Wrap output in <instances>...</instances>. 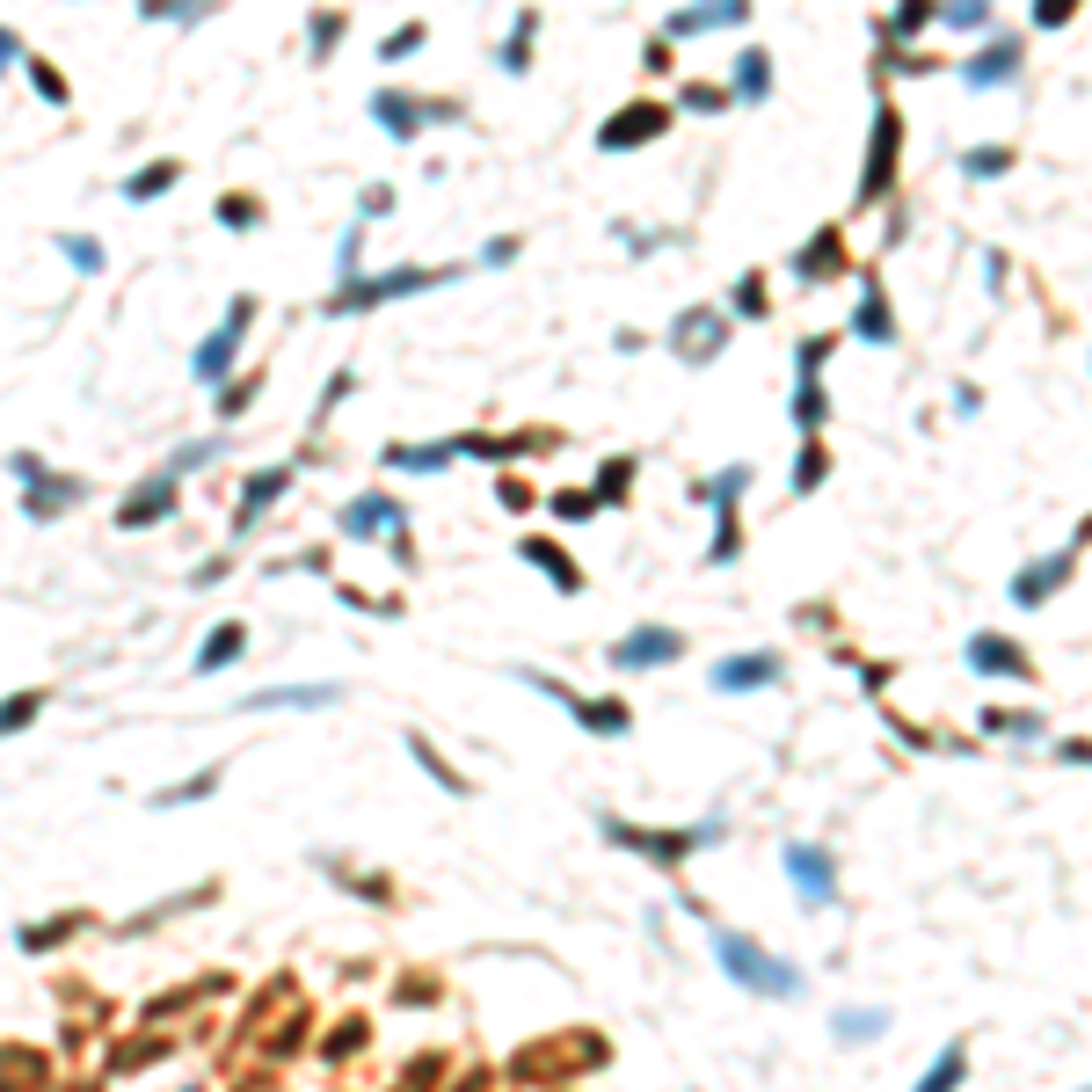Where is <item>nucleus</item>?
I'll return each instance as SVG.
<instances>
[{
	"instance_id": "23",
	"label": "nucleus",
	"mask_w": 1092,
	"mask_h": 1092,
	"mask_svg": "<svg viewBox=\"0 0 1092 1092\" xmlns=\"http://www.w3.org/2000/svg\"><path fill=\"white\" fill-rule=\"evenodd\" d=\"M736 96H743V103H765V51H743V59H736Z\"/></svg>"
},
{
	"instance_id": "27",
	"label": "nucleus",
	"mask_w": 1092,
	"mask_h": 1092,
	"mask_svg": "<svg viewBox=\"0 0 1092 1092\" xmlns=\"http://www.w3.org/2000/svg\"><path fill=\"white\" fill-rule=\"evenodd\" d=\"M167 183H176V167H167V160H153V167H139V176L124 183V197H160Z\"/></svg>"
},
{
	"instance_id": "14",
	"label": "nucleus",
	"mask_w": 1092,
	"mask_h": 1092,
	"mask_svg": "<svg viewBox=\"0 0 1092 1092\" xmlns=\"http://www.w3.org/2000/svg\"><path fill=\"white\" fill-rule=\"evenodd\" d=\"M343 685H285V692H248L240 707H335Z\"/></svg>"
},
{
	"instance_id": "28",
	"label": "nucleus",
	"mask_w": 1092,
	"mask_h": 1092,
	"mask_svg": "<svg viewBox=\"0 0 1092 1092\" xmlns=\"http://www.w3.org/2000/svg\"><path fill=\"white\" fill-rule=\"evenodd\" d=\"M37 707H44V692H15V700H0V736L23 728V721H37Z\"/></svg>"
},
{
	"instance_id": "37",
	"label": "nucleus",
	"mask_w": 1092,
	"mask_h": 1092,
	"mask_svg": "<svg viewBox=\"0 0 1092 1092\" xmlns=\"http://www.w3.org/2000/svg\"><path fill=\"white\" fill-rule=\"evenodd\" d=\"M415 44H423V30L408 23V30H393V37H386V59H401V51H415Z\"/></svg>"
},
{
	"instance_id": "41",
	"label": "nucleus",
	"mask_w": 1092,
	"mask_h": 1092,
	"mask_svg": "<svg viewBox=\"0 0 1092 1092\" xmlns=\"http://www.w3.org/2000/svg\"><path fill=\"white\" fill-rule=\"evenodd\" d=\"M8 59H15V37H8V30H0V66H8Z\"/></svg>"
},
{
	"instance_id": "36",
	"label": "nucleus",
	"mask_w": 1092,
	"mask_h": 1092,
	"mask_svg": "<svg viewBox=\"0 0 1092 1092\" xmlns=\"http://www.w3.org/2000/svg\"><path fill=\"white\" fill-rule=\"evenodd\" d=\"M219 219H226V226H256V204H240V197H226V204H219Z\"/></svg>"
},
{
	"instance_id": "20",
	"label": "nucleus",
	"mask_w": 1092,
	"mask_h": 1092,
	"mask_svg": "<svg viewBox=\"0 0 1092 1092\" xmlns=\"http://www.w3.org/2000/svg\"><path fill=\"white\" fill-rule=\"evenodd\" d=\"M59 502H80V481H30V518H51L59 511Z\"/></svg>"
},
{
	"instance_id": "19",
	"label": "nucleus",
	"mask_w": 1092,
	"mask_h": 1092,
	"mask_svg": "<svg viewBox=\"0 0 1092 1092\" xmlns=\"http://www.w3.org/2000/svg\"><path fill=\"white\" fill-rule=\"evenodd\" d=\"M285 481H292V474H285V466H277V474H263V481H256V488H248V495H240V532H248V525H256V518H263V511H270V502H277V495H285Z\"/></svg>"
},
{
	"instance_id": "22",
	"label": "nucleus",
	"mask_w": 1092,
	"mask_h": 1092,
	"mask_svg": "<svg viewBox=\"0 0 1092 1092\" xmlns=\"http://www.w3.org/2000/svg\"><path fill=\"white\" fill-rule=\"evenodd\" d=\"M823 270H837V233H816V248L794 256V277H823Z\"/></svg>"
},
{
	"instance_id": "33",
	"label": "nucleus",
	"mask_w": 1092,
	"mask_h": 1092,
	"mask_svg": "<svg viewBox=\"0 0 1092 1092\" xmlns=\"http://www.w3.org/2000/svg\"><path fill=\"white\" fill-rule=\"evenodd\" d=\"M66 256H73L80 270H103V248H96V240H66Z\"/></svg>"
},
{
	"instance_id": "3",
	"label": "nucleus",
	"mask_w": 1092,
	"mask_h": 1092,
	"mask_svg": "<svg viewBox=\"0 0 1092 1092\" xmlns=\"http://www.w3.org/2000/svg\"><path fill=\"white\" fill-rule=\"evenodd\" d=\"M248 313H256V306H248V299H233L226 328H212L204 343H197V379H204V386H219V379L233 372V350H240V328H248Z\"/></svg>"
},
{
	"instance_id": "16",
	"label": "nucleus",
	"mask_w": 1092,
	"mask_h": 1092,
	"mask_svg": "<svg viewBox=\"0 0 1092 1092\" xmlns=\"http://www.w3.org/2000/svg\"><path fill=\"white\" fill-rule=\"evenodd\" d=\"M969 663H976V670H1005V678H1027V663L1013 655V641H997V634H976V641H969Z\"/></svg>"
},
{
	"instance_id": "4",
	"label": "nucleus",
	"mask_w": 1092,
	"mask_h": 1092,
	"mask_svg": "<svg viewBox=\"0 0 1092 1092\" xmlns=\"http://www.w3.org/2000/svg\"><path fill=\"white\" fill-rule=\"evenodd\" d=\"M605 830L619 837V845H634V853H655V860H685L692 845L721 837V816H707V823H700V830H685V837H648V830H627V823H612V816H605Z\"/></svg>"
},
{
	"instance_id": "32",
	"label": "nucleus",
	"mask_w": 1092,
	"mask_h": 1092,
	"mask_svg": "<svg viewBox=\"0 0 1092 1092\" xmlns=\"http://www.w3.org/2000/svg\"><path fill=\"white\" fill-rule=\"evenodd\" d=\"M794 423H801V430H823V393H816V386L794 393Z\"/></svg>"
},
{
	"instance_id": "1",
	"label": "nucleus",
	"mask_w": 1092,
	"mask_h": 1092,
	"mask_svg": "<svg viewBox=\"0 0 1092 1092\" xmlns=\"http://www.w3.org/2000/svg\"><path fill=\"white\" fill-rule=\"evenodd\" d=\"M714 962L736 976V983H750V990H765V997H794L801 990V976L787 969V962H773V954H758L743 933H714Z\"/></svg>"
},
{
	"instance_id": "5",
	"label": "nucleus",
	"mask_w": 1092,
	"mask_h": 1092,
	"mask_svg": "<svg viewBox=\"0 0 1092 1092\" xmlns=\"http://www.w3.org/2000/svg\"><path fill=\"white\" fill-rule=\"evenodd\" d=\"M663 124H670V110H663V103H634V110H619V117L598 131V146H605V153H619V146H641V139H655Z\"/></svg>"
},
{
	"instance_id": "39",
	"label": "nucleus",
	"mask_w": 1092,
	"mask_h": 1092,
	"mask_svg": "<svg viewBox=\"0 0 1092 1092\" xmlns=\"http://www.w3.org/2000/svg\"><path fill=\"white\" fill-rule=\"evenodd\" d=\"M685 103H692V110H721L728 96H721V88H707V80H700V88H685Z\"/></svg>"
},
{
	"instance_id": "29",
	"label": "nucleus",
	"mask_w": 1092,
	"mask_h": 1092,
	"mask_svg": "<svg viewBox=\"0 0 1092 1092\" xmlns=\"http://www.w3.org/2000/svg\"><path fill=\"white\" fill-rule=\"evenodd\" d=\"M962 1085V1049H947L933 1070H926V1085H917V1092H954Z\"/></svg>"
},
{
	"instance_id": "31",
	"label": "nucleus",
	"mask_w": 1092,
	"mask_h": 1092,
	"mask_svg": "<svg viewBox=\"0 0 1092 1092\" xmlns=\"http://www.w3.org/2000/svg\"><path fill=\"white\" fill-rule=\"evenodd\" d=\"M823 357H830V335H808V343H801V386H816V372H823Z\"/></svg>"
},
{
	"instance_id": "26",
	"label": "nucleus",
	"mask_w": 1092,
	"mask_h": 1092,
	"mask_svg": "<svg viewBox=\"0 0 1092 1092\" xmlns=\"http://www.w3.org/2000/svg\"><path fill=\"white\" fill-rule=\"evenodd\" d=\"M525 561H539V568H547V575L561 582V591H575V568H568V561H561V554H554L547 539H525Z\"/></svg>"
},
{
	"instance_id": "24",
	"label": "nucleus",
	"mask_w": 1092,
	"mask_h": 1092,
	"mask_svg": "<svg viewBox=\"0 0 1092 1092\" xmlns=\"http://www.w3.org/2000/svg\"><path fill=\"white\" fill-rule=\"evenodd\" d=\"M372 110H379V117H386V131H393V139H415V117H423V110H415V103H408V96H379V103H372Z\"/></svg>"
},
{
	"instance_id": "8",
	"label": "nucleus",
	"mask_w": 1092,
	"mask_h": 1092,
	"mask_svg": "<svg viewBox=\"0 0 1092 1092\" xmlns=\"http://www.w3.org/2000/svg\"><path fill=\"white\" fill-rule=\"evenodd\" d=\"M721 335H728V328H721V313H685L678 328H670V343H678V357H685V365H707V357L721 350Z\"/></svg>"
},
{
	"instance_id": "35",
	"label": "nucleus",
	"mask_w": 1092,
	"mask_h": 1092,
	"mask_svg": "<svg viewBox=\"0 0 1092 1092\" xmlns=\"http://www.w3.org/2000/svg\"><path fill=\"white\" fill-rule=\"evenodd\" d=\"M1034 23H1042V30H1056V23H1070V0H1042V8H1034Z\"/></svg>"
},
{
	"instance_id": "30",
	"label": "nucleus",
	"mask_w": 1092,
	"mask_h": 1092,
	"mask_svg": "<svg viewBox=\"0 0 1092 1092\" xmlns=\"http://www.w3.org/2000/svg\"><path fill=\"white\" fill-rule=\"evenodd\" d=\"M962 167H969V176H1005V167H1013V153H1005V146H976Z\"/></svg>"
},
{
	"instance_id": "2",
	"label": "nucleus",
	"mask_w": 1092,
	"mask_h": 1092,
	"mask_svg": "<svg viewBox=\"0 0 1092 1092\" xmlns=\"http://www.w3.org/2000/svg\"><path fill=\"white\" fill-rule=\"evenodd\" d=\"M452 270H393V277H357L343 299V313H357V306H386V299H401V292H430V285H445Z\"/></svg>"
},
{
	"instance_id": "15",
	"label": "nucleus",
	"mask_w": 1092,
	"mask_h": 1092,
	"mask_svg": "<svg viewBox=\"0 0 1092 1092\" xmlns=\"http://www.w3.org/2000/svg\"><path fill=\"white\" fill-rule=\"evenodd\" d=\"M379 525H393V532H401V511H393L386 495H357L350 511H343V532H357V539H365V532H379Z\"/></svg>"
},
{
	"instance_id": "21",
	"label": "nucleus",
	"mask_w": 1092,
	"mask_h": 1092,
	"mask_svg": "<svg viewBox=\"0 0 1092 1092\" xmlns=\"http://www.w3.org/2000/svg\"><path fill=\"white\" fill-rule=\"evenodd\" d=\"M452 452H459V445H430V452H415V445H393V452H386V466H408V474H438Z\"/></svg>"
},
{
	"instance_id": "13",
	"label": "nucleus",
	"mask_w": 1092,
	"mask_h": 1092,
	"mask_svg": "<svg viewBox=\"0 0 1092 1092\" xmlns=\"http://www.w3.org/2000/svg\"><path fill=\"white\" fill-rule=\"evenodd\" d=\"M889 160H896V117L881 110V117H874V153H867V183H860V197H867V204L889 190Z\"/></svg>"
},
{
	"instance_id": "7",
	"label": "nucleus",
	"mask_w": 1092,
	"mask_h": 1092,
	"mask_svg": "<svg viewBox=\"0 0 1092 1092\" xmlns=\"http://www.w3.org/2000/svg\"><path fill=\"white\" fill-rule=\"evenodd\" d=\"M678 648H685V641L670 634V627H634V634L612 648V663H619V670H641V663H670Z\"/></svg>"
},
{
	"instance_id": "17",
	"label": "nucleus",
	"mask_w": 1092,
	"mask_h": 1092,
	"mask_svg": "<svg viewBox=\"0 0 1092 1092\" xmlns=\"http://www.w3.org/2000/svg\"><path fill=\"white\" fill-rule=\"evenodd\" d=\"M240 641H248V627H240V619H226V627H212V641H204V655H197V670H226V663L240 655Z\"/></svg>"
},
{
	"instance_id": "18",
	"label": "nucleus",
	"mask_w": 1092,
	"mask_h": 1092,
	"mask_svg": "<svg viewBox=\"0 0 1092 1092\" xmlns=\"http://www.w3.org/2000/svg\"><path fill=\"white\" fill-rule=\"evenodd\" d=\"M728 23H743L736 0H721V8H685V15H670V37H685V30H728Z\"/></svg>"
},
{
	"instance_id": "40",
	"label": "nucleus",
	"mask_w": 1092,
	"mask_h": 1092,
	"mask_svg": "<svg viewBox=\"0 0 1092 1092\" xmlns=\"http://www.w3.org/2000/svg\"><path fill=\"white\" fill-rule=\"evenodd\" d=\"M947 23H954V30H983L990 15H983V8H947Z\"/></svg>"
},
{
	"instance_id": "9",
	"label": "nucleus",
	"mask_w": 1092,
	"mask_h": 1092,
	"mask_svg": "<svg viewBox=\"0 0 1092 1092\" xmlns=\"http://www.w3.org/2000/svg\"><path fill=\"white\" fill-rule=\"evenodd\" d=\"M787 874H794L801 903H830V853L823 845H787Z\"/></svg>"
},
{
	"instance_id": "10",
	"label": "nucleus",
	"mask_w": 1092,
	"mask_h": 1092,
	"mask_svg": "<svg viewBox=\"0 0 1092 1092\" xmlns=\"http://www.w3.org/2000/svg\"><path fill=\"white\" fill-rule=\"evenodd\" d=\"M167 511H176V474H153L139 495H124V532H139V525H153V518H167Z\"/></svg>"
},
{
	"instance_id": "38",
	"label": "nucleus",
	"mask_w": 1092,
	"mask_h": 1092,
	"mask_svg": "<svg viewBox=\"0 0 1092 1092\" xmlns=\"http://www.w3.org/2000/svg\"><path fill=\"white\" fill-rule=\"evenodd\" d=\"M881 1027V1013H845V1020H837V1034H874Z\"/></svg>"
},
{
	"instance_id": "6",
	"label": "nucleus",
	"mask_w": 1092,
	"mask_h": 1092,
	"mask_svg": "<svg viewBox=\"0 0 1092 1092\" xmlns=\"http://www.w3.org/2000/svg\"><path fill=\"white\" fill-rule=\"evenodd\" d=\"M714 685H721V692L780 685V655H773V648H758V655H728V663H714Z\"/></svg>"
},
{
	"instance_id": "25",
	"label": "nucleus",
	"mask_w": 1092,
	"mask_h": 1092,
	"mask_svg": "<svg viewBox=\"0 0 1092 1092\" xmlns=\"http://www.w3.org/2000/svg\"><path fill=\"white\" fill-rule=\"evenodd\" d=\"M853 328H860V335H867V343H889V335H896V321H889V313H881V299H874V292H867V299H860V321H853Z\"/></svg>"
},
{
	"instance_id": "34",
	"label": "nucleus",
	"mask_w": 1092,
	"mask_h": 1092,
	"mask_svg": "<svg viewBox=\"0 0 1092 1092\" xmlns=\"http://www.w3.org/2000/svg\"><path fill=\"white\" fill-rule=\"evenodd\" d=\"M794 481H801V488H816V481H823V452H816V445L801 452V466H794Z\"/></svg>"
},
{
	"instance_id": "11",
	"label": "nucleus",
	"mask_w": 1092,
	"mask_h": 1092,
	"mask_svg": "<svg viewBox=\"0 0 1092 1092\" xmlns=\"http://www.w3.org/2000/svg\"><path fill=\"white\" fill-rule=\"evenodd\" d=\"M1070 561H1078V547H1063V554H1049V561H1034V568H1020V582H1013V598L1020 605H1042L1056 582L1070 575Z\"/></svg>"
},
{
	"instance_id": "12",
	"label": "nucleus",
	"mask_w": 1092,
	"mask_h": 1092,
	"mask_svg": "<svg viewBox=\"0 0 1092 1092\" xmlns=\"http://www.w3.org/2000/svg\"><path fill=\"white\" fill-rule=\"evenodd\" d=\"M1020 73V44L1013 37H1005V44H990L983 59H969L962 66V80H969V88H997V80H1013Z\"/></svg>"
}]
</instances>
